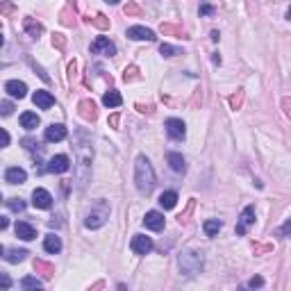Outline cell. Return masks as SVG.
<instances>
[{"label": "cell", "instance_id": "1", "mask_svg": "<svg viewBox=\"0 0 291 291\" xmlns=\"http://www.w3.org/2000/svg\"><path fill=\"white\" fill-rule=\"evenodd\" d=\"M73 150H75V187L77 191H84L91 182V160H94L91 137L84 130H77L73 134Z\"/></svg>", "mask_w": 291, "mask_h": 291}, {"label": "cell", "instance_id": "2", "mask_svg": "<svg viewBox=\"0 0 291 291\" xmlns=\"http://www.w3.org/2000/svg\"><path fill=\"white\" fill-rule=\"evenodd\" d=\"M155 182H157V178H155V168L150 164V160L146 155H139L137 164H134V184H137V189L148 196V194H153Z\"/></svg>", "mask_w": 291, "mask_h": 291}, {"label": "cell", "instance_id": "3", "mask_svg": "<svg viewBox=\"0 0 291 291\" xmlns=\"http://www.w3.org/2000/svg\"><path fill=\"white\" fill-rule=\"evenodd\" d=\"M109 202L107 200H96L94 205H91V209L87 212V216H84V227H89V230H98V227H102L105 223H107L109 219Z\"/></svg>", "mask_w": 291, "mask_h": 291}, {"label": "cell", "instance_id": "4", "mask_svg": "<svg viewBox=\"0 0 291 291\" xmlns=\"http://www.w3.org/2000/svg\"><path fill=\"white\" fill-rule=\"evenodd\" d=\"M202 253L198 250H184L182 255H180V271L184 275H196L202 271Z\"/></svg>", "mask_w": 291, "mask_h": 291}, {"label": "cell", "instance_id": "5", "mask_svg": "<svg viewBox=\"0 0 291 291\" xmlns=\"http://www.w3.org/2000/svg\"><path fill=\"white\" fill-rule=\"evenodd\" d=\"M130 248L134 255H148L150 250L155 248V244H153V239L146 237V234H134L130 241Z\"/></svg>", "mask_w": 291, "mask_h": 291}, {"label": "cell", "instance_id": "6", "mask_svg": "<svg viewBox=\"0 0 291 291\" xmlns=\"http://www.w3.org/2000/svg\"><path fill=\"white\" fill-rule=\"evenodd\" d=\"M164 128H166L168 137L175 139V141H182V139L187 137V125H184V121H180V119H168L166 123H164Z\"/></svg>", "mask_w": 291, "mask_h": 291}, {"label": "cell", "instance_id": "7", "mask_svg": "<svg viewBox=\"0 0 291 291\" xmlns=\"http://www.w3.org/2000/svg\"><path fill=\"white\" fill-rule=\"evenodd\" d=\"M253 223H255V207L248 205V207H244V212H241V216H239V221H237V234L239 237H244Z\"/></svg>", "mask_w": 291, "mask_h": 291}, {"label": "cell", "instance_id": "8", "mask_svg": "<svg viewBox=\"0 0 291 291\" xmlns=\"http://www.w3.org/2000/svg\"><path fill=\"white\" fill-rule=\"evenodd\" d=\"M89 50L94 55H107V57H114V55H116V46L109 41L107 36H98V39L91 43Z\"/></svg>", "mask_w": 291, "mask_h": 291}, {"label": "cell", "instance_id": "9", "mask_svg": "<svg viewBox=\"0 0 291 291\" xmlns=\"http://www.w3.org/2000/svg\"><path fill=\"white\" fill-rule=\"evenodd\" d=\"M68 137V130H66V125L62 123H53L46 128V134H43V139H46L48 143H57V141H64V139Z\"/></svg>", "mask_w": 291, "mask_h": 291}, {"label": "cell", "instance_id": "10", "mask_svg": "<svg viewBox=\"0 0 291 291\" xmlns=\"http://www.w3.org/2000/svg\"><path fill=\"white\" fill-rule=\"evenodd\" d=\"M143 226L153 232H160V230H164V226H166V219H164L162 212H155L153 209V212H146V216H143Z\"/></svg>", "mask_w": 291, "mask_h": 291}, {"label": "cell", "instance_id": "11", "mask_svg": "<svg viewBox=\"0 0 291 291\" xmlns=\"http://www.w3.org/2000/svg\"><path fill=\"white\" fill-rule=\"evenodd\" d=\"M68 168H71V160H68L66 155H55L53 160L48 162L46 171L48 173H55V175H60V173H66Z\"/></svg>", "mask_w": 291, "mask_h": 291}, {"label": "cell", "instance_id": "12", "mask_svg": "<svg viewBox=\"0 0 291 291\" xmlns=\"http://www.w3.org/2000/svg\"><path fill=\"white\" fill-rule=\"evenodd\" d=\"M128 39H134V41H155L157 36H155L153 30L143 28V25H132V28H128Z\"/></svg>", "mask_w": 291, "mask_h": 291}, {"label": "cell", "instance_id": "13", "mask_svg": "<svg viewBox=\"0 0 291 291\" xmlns=\"http://www.w3.org/2000/svg\"><path fill=\"white\" fill-rule=\"evenodd\" d=\"M32 205H34L36 209H50L53 207V196L48 194L46 189H34L32 191Z\"/></svg>", "mask_w": 291, "mask_h": 291}, {"label": "cell", "instance_id": "14", "mask_svg": "<svg viewBox=\"0 0 291 291\" xmlns=\"http://www.w3.org/2000/svg\"><path fill=\"white\" fill-rule=\"evenodd\" d=\"M77 114H80L84 121H96L98 119V107H96V102L91 100V98H84V100H80V105H77Z\"/></svg>", "mask_w": 291, "mask_h": 291}, {"label": "cell", "instance_id": "15", "mask_svg": "<svg viewBox=\"0 0 291 291\" xmlns=\"http://www.w3.org/2000/svg\"><path fill=\"white\" fill-rule=\"evenodd\" d=\"M5 91L12 96V98H18V100H21V98L28 96V84L21 82V80H7V82H5Z\"/></svg>", "mask_w": 291, "mask_h": 291}, {"label": "cell", "instance_id": "16", "mask_svg": "<svg viewBox=\"0 0 291 291\" xmlns=\"http://www.w3.org/2000/svg\"><path fill=\"white\" fill-rule=\"evenodd\" d=\"M32 100H34V105L39 109H50L55 105V96L50 91H34Z\"/></svg>", "mask_w": 291, "mask_h": 291}, {"label": "cell", "instance_id": "17", "mask_svg": "<svg viewBox=\"0 0 291 291\" xmlns=\"http://www.w3.org/2000/svg\"><path fill=\"white\" fill-rule=\"evenodd\" d=\"M25 180H28V173L21 166H9L5 171V182H9V184H23Z\"/></svg>", "mask_w": 291, "mask_h": 291}, {"label": "cell", "instance_id": "18", "mask_svg": "<svg viewBox=\"0 0 291 291\" xmlns=\"http://www.w3.org/2000/svg\"><path fill=\"white\" fill-rule=\"evenodd\" d=\"M14 230H16V237H18V239H23V241H32V239L36 237L34 226H30V223H25V221H18Z\"/></svg>", "mask_w": 291, "mask_h": 291}, {"label": "cell", "instance_id": "19", "mask_svg": "<svg viewBox=\"0 0 291 291\" xmlns=\"http://www.w3.org/2000/svg\"><path fill=\"white\" fill-rule=\"evenodd\" d=\"M23 30L28 32L32 39H39V36L43 34V25L39 23V21H34V18H23Z\"/></svg>", "mask_w": 291, "mask_h": 291}, {"label": "cell", "instance_id": "20", "mask_svg": "<svg viewBox=\"0 0 291 291\" xmlns=\"http://www.w3.org/2000/svg\"><path fill=\"white\" fill-rule=\"evenodd\" d=\"M166 162H168V166H171L175 173H184V171H187V162H184V157L180 153H168L166 155Z\"/></svg>", "mask_w": 291, "mask_h": 291}, {"label": "cell", "instance_id": "21", "mask_svg": "<svg viewBox=\"0 0 291 291\" xmlns=\"http://www.w3.org/2000/svg\"><path fill=\"white\" fill-rule=\"evenodd\" d=\"M160 30L164 36H178V39H189L187 36V32L180 28V25H173V23H162L160 25Z\"/></svg>", "mask_w": 291, "mask_h": 291}, {"label": "cell", "instance_id": "22", "mask_svg": "<svg viewBox=\"0 0 291 291\" xmlns=\"http://www.w3.org/2000/svg\"><path fill=\"white\" fill-rule=\"evenodd\" d=\"M39 123H41V121H39V116H36L34 112H23V114H21V125H23L28 132L36 130V128H39Z\"/></svg>", "mask_w": 291, "mask_h": 291}, {"label": "cell", "instance_id": "23", "mask_svg": "<svg viewBox=\"0 0 291 291\" xmlns=\"http://www.w3.org/2000/svg\"><path fill=\"white\" fill-rule=\"evenodd\" d=\"M34 271L41 273L46 280H53V275H55V266L50 261H43V259H34Z\"/></svg>", "mask_w": 291, "mask_h": 291}, {"label": "cell", "instance_id": "24", "mask_svg": "<svg viewBox=\"0 0 291 291\" xmlns=\"http://www.w3.org/2000/svg\"><path fill=\"white\" fill-rule=\"evenodd\" d=\"M28 255H30V253H28V250H23V248H12V250H5V253H2L5 261H9V264H16V261H23Z\"/></svg>", "mask_w": 291, "mask_h": 291}, {"label": "cell", "instance_id": "25", "mask_svg": "<svg viewBox=\"0 0 291 291\" xmlns=\"http://www.w3.org/2000/svg\"><path fill=\"white\" fill-rule=\"evenodd\" d=\"M121 102H123V98H121V94L116 89H109L107 94L102 96V105L105 107H121Z\"/></svg>", "mask_w": 291, "mask_h": 291}, {"label": "cell", "instance_id": "26", "mask_svg": "<svg viewBox=\"0 0 291 291\" xmlns=\"http://www.w3.org/2000/svg\"><path fill=\"white\" fill-rule=\"evenodd\" d=\"M43 248L48 250V253H53V255H57L62 250V239L57 237V234H48L46 239H43Z\"/></svg>", "mask_w": 291, "mask_h": 291}, {"label": "cell", "instance_id": "27", "mask_svg": "<svg viewBox=\"0 0 291 291\" xmlns=\"http://www.w3.org/2000/svg\"><path fill=\"white\" fill-rule=\"evenodd\" d=\"M160 205H162V209H173L178 205V194L175 191H164L160 196Z\"/></svg>", "mask_w": 291, "mask_h": 291}, {"label": "cell", "instance_id": "28", "mask_svg": "<svg viewBox=\"0 0 291 291\" xmlns=\"http://www.w3.org/2000/svg\"><path fill=\"white\" fill-rule=\"evenodd\" d=\"M221 227H223V223H221L219 219H209V221H205L202 230H205V234H207V237H216V234L221 232Z\"/></svg>", "mask_w": 291, "mask_h": 291}, {"label": "cell", "instance_id": "29", "mask_svg": "<svg viewBox=\"0 0 291 291\" xmlns=\"http://www.w3.org/2000/svg\"><path fill=\"white\" fill-rule=\"evenodd\" d=\"M60 21H62V25H66V28H73V25L77 23L75 12H73L71 7H66V9H62V12H60Z\"/></svg>", "mask_w": 291, "mask_h": 291}, {"label": "cell", "instance_id": "30", "mask_svg": "<svg viewBox=\"0 0 291 291\" xmlns=\"http://www.w3.org/2000/svg\"><path fill=\"white\" fill-rule=\"evenodd\" d=\"M87 21H89L91 25H96V28H100V30H109V25H112L105 14H96L94 18H87Z\"/></svg>", "mask_w": 291, "mask_h": 291}, {"label": "cell", "instance_id": "31", "mask_svg": "<svg viewBox=\"0 0 291 291\" xmlns=\"http://www.w3.org/2000/svg\"><path fill=\"white\" fill-rule=\"evenodd\" d=\"M21 287L23 289H41L43 282L39 278H32V275H25L23 280H21Z\"/></svg>", "mask_w": 291, "mask_h": 291}, {"label": "cell", "instance_id": "32", "mask_svg": "<svg viewBox=\"0 0 291 291\" xmlns=\"http://www.w3.org/2000/svg\"><path fill=\"white\" fill-rule=\"evenodd\" d=\"M160 53L164 55V57H178V55H182V50H180V48H175V46H171V43H162Z\"/></svg>", "mask_w": 291, "mask_h": 291}, {"label": "cell", "instance_id": "33", "mask_svg": "<svg viewBox=\"0 0 291 291\" xmlns=\"http://www.w3.org/2000/svg\"><path fill=\"white\" fill-rule=\"evenodd\" d=\"M123 12H125V16H141L143 9L137 5V2H132V0H130V2L123 7Z\"/></svg>", "mask_w": 291, "mask_h": 291}, {"label": "cell", "instance_id": "34", "mask_svg": "<svg viewBox=\"0 0 291 291\" xmlns=\"http://www.w3.org/2000/svg\"><path fill=\"white\" fill-rule=\"evenodd\" d=\"M5 205L12 209V212H23V209H25V202L21 200V198H7Z\"/></svg>", "mask_w": 291, "mask_h": 291}, {"label": "cell", "instance_id": "35", "mask_svg": "<svg viewBox=\"0 0 291 291\" xmlns=\"http://www.w3.org/2000/svg\"><path fill=\"white\" fill-rule=\"evenodd\" d=\"M139 68L137 66H128V68H125V73H123V80L125 82H134V80H139Z\"/></svg>", "mask_w": 291, "mask_h": 291}, {"label": "cell", "instance_id": "36", "mask_svg": "<svg viewBox=\"0 0 291 291\" xmlns=\"http://www.w3.org/2000/svg\"><path fill=\"white\" fill-rule=\"evenodd\" d=\"M241 105H244V91H237V94L230 96V107L232 109H241Z\"/></svg>", "mask_w": 291, "mask_h": 291}, {"label": "cell", "instance_id": "37", "mask_svg": "<svg viewBox=\"0 0 291 291\" xmlns=\"http://www.w3.org/2000/svg\"><path fill=\"white\" fill-rule=\"evenodd\" d=\"M53 46L57 48V50H64V48H66V36L60 34V32H55V34H53Z\"/></svg>", "mask_w": 291, "mask_h": 291}, {"label": "cell", "instance_id": "38", "mask_svg": "<svg viewBox=\"0 0 291 291\" xmlns=\"http://www.w3.org/2000/svg\"><path fill=\"white\" fill-rule=\"evenodd\" d=\"M12 109H14V105L9 100H2L0 102V114H2V116H9V114H12Z\"/></svg>", "mask_w": 291, "mask_h": 291}, {"label": "cell", "instance_id": "39", "mask_svg": "<svg viewBox=\"0 0 291 291\" xmlns=\"http://www.w3.org/2000/svg\"><path fill=\"white\" fill-rule=\"evenodd\" d=\"M248 287H250V289H259V287H264V278H259V275L250 278L248 280Z\"/></svg>", "mask_w": 291, "mask_h": 291}, {"label": "cell", "instance_id": "40", "mask_svg": "<svg viewBox=\"0 0 291 291\" xmlns=\"http://www.w3.org/2000/svg\"><path fill=\"white\" fill-rule=\"evenodd\" d=\"M280 237H291V219H287L285 226L280 227Z\"/></svg>", "mask_w": 291, "mask_h": 291}, {"label": "cell", "instance_id": "41", "mask_svg": "<svg viewBox=\"0 0 291 291\" xmlns=\"http://www.w3.org/2000/svg\"><path fill=\"white\" fill-rule=\"evenodd\" d=\"M16 7H14L12 0H2V14H12Z\"/></svg>", "mask_w": 291, "mask_h": 291}, {"label": "cell", "instance_id": "42", "mask_svg": "<svg viewBox=\"0 0 291 291\" xmlns=\"http://www.w3.org/2000/svg\"><path fill=\"white\" fill-rule=\"evenodd\" d=\"M0 287H2V289H9V287H12V280H9L7 273H0Z\"/></svg>", "mask_w": 291, "mask_h": 291}, {"label": "cell", "instance_id": "43", "mask_svg": "<svg viewBox=\"0 0 291 291\" xmlns=\"http://www.w3.org/2000/svg\"><path fill=\"white\" fill-rule=\"evenodd\" d=\"M214 14V7L212 5H202L200 7V16H212Z\"/></svg>", "mask_w": 291, "mask_h": 291}, {"label": "cell", "instance_id": "44", "mask_svg": "<svg viewBox=\"0 0 291 291\" xmlns=\"http://www.w3.org/2000/svg\"><path fill=\"white\" fill-rule=\"evenodd\" d=\"M23 146H25V148H28V150H34L36 146H39V143H36L34 139H30V137H28V139H23Z\"/></svg>", "mask_w": 291, "mask_h": 291}, {"label": "cell", "instance_id": "45", "mask_svg": "<svg viewBox=\"0 0 291 291\" xmlns=\"http://www.w3.org/2000/svg\"><path fill=\"white\" fill-rule=\"evenodd\" d=\"M191 209H194V202H191V205H189V209H187V212H184V214H180V216H178V221H180V223H187V221H189V214H191Z\"/></svg>", "mask_w": 291, "mask_h": 291}, {"label": "cell", "instance_id": "46", "mask_svg": "<svg viewBox=\"0 0 291 291\" xmlns=\"http://www.w3.org/2000/svg\"><path fill=\"white\" fill-rule=\"evenodd\" d=\"M282 105H285V112H287V116H289V119H291V100H289V98H285V100H282Z\"/></svg>", "mask_w": 291, "mask_h": 291}, {"label": "cell", "instance_id": "47", "mask_svg": "<svg viewBox=\"0 0 291 291\" xmlns=\"http://www.w3.org/2000/svg\"><path fill=\"white\" fill-rule=\"evenodd\" d=\"M266 250H273V246H255V255H257V253H266Z\"/></svg>", "mask_w": 291, "mask_h": 291}, {"label": "cell", "instance_id": "48", "mask_svg": "<svg viewBox=\"0 0 291 291\" xmlns=\"http://www.w3.org/2000/svg\"><path fill=\"white\" fill-rule=\"evenodd\" d=\"M119 119H121L119 114H114L112 119H109V125H112V128H116V125H119Z\"/></svg>", "mask_w": 291, "mask_h": 291}, {"label": "cell", "instance_id": "49", "mask_svg": "<svg viewBox=\"0 0 291 291\" xmlns=\"http://www.w3.org/2000/svg\"><path fill=\"white\" fill-rule=\"evenodd\" d=\"M2 146H9V132L2 130Z\"/></svg>", "mask_w": 291, "mask_h": 291}, {"label": "cell", "instance_id": "50", "mask_svg": "<svg viewBox=\"0 0 291 291\" xmlns=\"http://www.w3.org/2000/svg\"><path fill=\"white\" fill-rule=\"evenodd\" d=\"M7 226H9V221L2 216V221H0V227H2V230H7Z\"/></svg>", "mask_w": 291, "mask_h": 291}, {"label": "cell", "instance_id": "51", "mask_svg": "<svg viewBox=\"0 0 291 291\" xmlns=\"http://www.w3.org/2000/svg\"><path fill=\"white\" fill-rule=\"evenodd\" d=\"M105 2H109V5H119L121 0H105Z\"/></svg>", "mask_w": 291, "mask_h": 291}, {"label": "cell", "instance_id": "52", "mask_svg": "<svg viewBox=\"0 0 291 291\" xmlns=\"http://www.w3.org/2000/svg\"><path fill=\"white\" fill-rule=\"evenodd\" d=\"M287 18H289V21H291V7H289V9H287Z\"/></svg>", "mask_w": 291, "mask_h": 291}]
</instances>
